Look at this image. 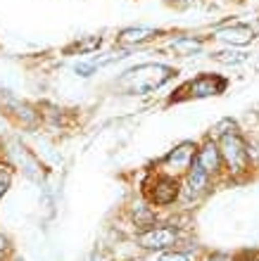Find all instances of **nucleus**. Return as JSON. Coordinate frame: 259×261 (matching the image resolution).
I'll return each mask as SVG.
<instances>
[{"label":"nucleus","mask_w":259,"mask_h":261,"mask_svg":"<svg viewBox=\"0 0 259 261\" xmlns=\"http://www.w3.org/2000/svg\"><path fill=\"white\" fill-rule=\"evenodd\" d=\"M217 38L231 43V45H245L254 38V31L245 24H231V27H224L217 31Z\"/></svg>","instance_id":"nucleus-8"},{"label":"nucleus","mask_w":259,"mask_h":261,"mask_svg":"<svg viewBox=\"0 0 259 261\" xmlns=\"http://www.w3.org/2000/svg\"><path fill=\"white\" fill-rule=\"evenodd\" d=\"M198 162L202 164V169L209 176H217L219 173V169L224 166V159H221V150H219V145L214 140H207L198 150Z\"/></svg>","instance_id":"nucleus-7"},{"label":"nucleus","mask_w":259,"mask_h":261,"mask_svg":"<svg viewBox=\"0 0 259 261\" xmlns=\"http://www.w3.org/2000/svg\"><path fill=\"white\" fill-rule=\"evenodd\" d=\"M178 195H181V183L174 176H157L155 183H152V190H148L150 202L157 206L174 204L178 199Z\"/></svg>","instance_id":"nucleus-4"},{"label":"nucleus","mask_w":259,"mask_h":261,"mask_svg":"<svg viewBox=\"0 0 259 261\" xmlns=\"http://www.w3.org/2000/svg\"><path fill=\"white\" fill-rule=\"evenodd\" d=\"M5 247H7V240H5V238H3V235H0V254L5 252Z\"/></svg>","instance_id":"nucleus-16"},{"label":"nucleus","mask_w":259,"mask_h":261,"mask_svg":"<svg viewBox=\"0 0 259 261\" xmlns=\"http://www.w3.org/2000/svg\"><path fill=\"white\" fill-rule=\"evenodd\" d=\"M247 57L250 55L245 50H217V53H211V60H217L221 64H231V67L247 62Z\"/></svg>","instance_id":"nucleus-12"},{"label":"nucleus","mask_w":259,"mask_h":261,"mask_svg":"<svg viewBox=\"0 0 259 261\" xmlns=\"http://www.w3.org/2000/svg\"><path fill=\"white\" fill-rule=\"evenodd\" d=\"M157 34H159L157 29L136 27V29H126V31H122L119 41L122 43H143V41H148V38H152V36H157Z\"/></svg>","instance_id":"nucleus-11"},{"label":"nucleus","mask_w":259,"mask_h":261,"mask_svg":"<svg viewBox=\"0 0 259 261\" xmlns=\"http://www.w3.org/2000/svg\"><path fill=\"white\" fill-rule=\"evenodd\" d=\"M171 50L174 53H178V55H198L200 50H202V41H198V38H191V36H178V38H174L171 41Z\"/></svg>","instance_id":"nucleus-10"},{"label":"nucleus","mask_w":259,"mask_h":261,"mask_svg":"<svg viewBox=\"0 0 259 261\" xmlns=\"http://www.w3.org/2000/svg\"><path fill=\"white\" fill-rule=\"evenodd\" d=\"M157 261H191V256L183 254V252H167V254H162Z\"/></svg>","instance_id":"nucleus-13"},{"label":"nucleus","mask_w":259,"mask_h":261,"mask_svg":"<svg viewBox=\"0 0 259 261\" xmlns=\"http://www.w3.org/2000/svg\"><path fill=\"white\" fill-rule=\"evenodd\" d=\"M243 261H259V254H254V256H245Z\"/></svg>","instance_id":"nucleus-17"},{"label":"nucleus","mask_w":259,"mask_h":261,"mask_svg":"<svg viewBox=\"0 0 259 261\" xmlns=\"http://www.w3.org/2000/svg\"><path fill=\"white\" fill-rule=\"evenodd\" d=\"M207 261H233V259L228 254H211Z\"/></svg>","instance_id":"nucleus-15"},{"label":"nucleus","mask_w":259,"mask_h":261,"mask_svg":"<svg viewBox=\"0 0 259 261\" xmlns=\"http://www.w3.org/2000/svg\"><path fill=\"white\" fill-rule=\"evenodd\" d=\"M171 76H176V69L167 67V64H140V67L124 71L116 86L129 95H148L159 86H164Z\"/></svg>","instance_id":"nucleus-1"},{"label":"nucleus","mask_w":259,"mask_h":261,"mask_svg":"<svg viewBox=\"0 0 259 261\" xmlns=\"http://www.w3.org/2000/svg\"><path fill=\"white\" fill-rule=\"evenodd\" d=\"M209 173L202 169V164L198 162V154H195V159H193L191 169H188V180H185V197H198V195H202L207 190V186H209Z\"/></svg>","instance_id":"nucleus-6"},{"label":"nucleus","mask_w":259,"mask_h":261,"mask_svg":"<svg viewBox=\"0 0 259 261\" xmlns=\"http://www.w3.org/2000/svg\"><path fill=\"white\" fill-rule=\"evenodd\" d=\"M7 188H10V176L0 171V197L7 193Z\"/></svg>","instance_id":"nucleus-14"},{"label":"nucleus","mask_w":259,"mask_h":261,"mask_svg":"<svg viewBox=\"0 0 259 261\" xmlns=\"http://www.w3.org/2000/svg\"><path fill=\"white\" fill-rule=\"evenodd\" d=\"M176 238H178V230L174 226H155L150 230H145L138 238V242L145 249H167L176 242Z\"/></svg>","instance_id":"nucleus-5"},{"label":"nucleus","mask_w":259,"mask_h":261,"mask_svg":"<svg viewBox=\"0 0 259 261\" xmlns=\"http://www.w3.org/2000/svg\"><path fill=\"white\" fill-rule=\"evenodd\" d=\"M195 154H198V152H195V145L183 143L181 147H176V150L167 157V164H174V166H178V169H191Z\"/></svg>","instance_id":"nucleus-9"},{"label":"nucleus","mask_w":259,"mask_h":261,"mask_svg":"<svg viewBox=\"0 0 259 261\" xmlns=\"http://www.w3.org/2000/svg\"><path fill=\"white\" fill-rule=\"evenodd\" d=\"M219 150H221V159L228 173L243 176L250 171V147H247L245 138L238 133L236 124L228 126V130H219Z\"/></svg>","instance_id":"nucleus-2"},{"label":"nucleus","mask_w":259,"mask_h":261,"mask_svg":"<svg viewBox=\"0 0 259 261\" xmlns=\"http://www.w3.org/2000/svg\"><path fill=\"white\" fill-rule=\"evenodd\" d=\"M228 81L221 79L217 74H200L193 81H188L183 88L178 90L181 95H174V100H183V97H209V95H219L224 93Z\"/></svg>","instance_id":"nucleus-3"}]
</instances>
